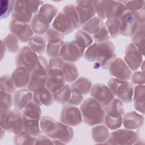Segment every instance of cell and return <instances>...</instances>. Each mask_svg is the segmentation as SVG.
I'll return each instance as SVG.
<instances>
[{"instance_id":"6da1fadb","label":"cell","mask_w":145,"mask_h":145,"mask_svg":"<svg viewBox=\"0 0 145 145\" xmlns=\"http://www.w3.org/2000/svg\"><path fill=\"white\" fill-rule=\"evenodd\" d=\"M80 110L86 124L93 126L104 122L105 112L102 105L92 97L85 100L80 105Z\"/></svg>"},{"instance_id":"7a4b0ae2","label":"cell","mask_w":145,"mask_h":145,"mask_svg":"<svg viewBox=\"0 0 145 145\" xmlns=\"http://www.w3.org/2000/svg\"><path fill=\"white\" fill-rule=\"evenodd\" d=\"M1 127L6 131L18 134L23 131V114L16 109L0 115Z\"/></svg>"},{"instance_id":"3957f363","label":"cell","mask_w":145,"mask_h":145,"mask_svg":"<svg viewBox=\"0 0 145 145\" xmlns=\"http://www.w3.org/2000/svg\"><path fill=\"white\" fill-rule=\"evenodd\" d=\"M108 87L114 96H116L122 103L131 102L134 93V87L131 83L112 78L108 80Z\"/></svg>"},{"instance_id":"277c9868","label":"cell","mask_w":145,"mask_h":145,"mask_svg":"<svg viewBox=\"0 0 145 145\" xmlns=\"http://www.w3.org/2000/svg\"><path fill=\"white\" fill-rule=\"evenodd\" d=\"M96 63L103 69H107L116 58L115 47L110 41L98 42Z\"/></svg>"},{"instance_id":"5b68a950","label":"cell","mask_w":145,"mask_h":145,"mask_svg":"<svg viewBox=\"0 0 145 145\" xmlns=\"http://www.w3.org/2000/svg\"><path fill=\"white\" fill-rule=\"evenodd\" d=\"M139 139V134L130 129H119L111 133L104 144H133Z\"/></svg>"},{"instance_id":"8992f818","label":"cell","mask_w":145,"mask_h":145,"mask_svg":"<svg viewBox=\"0 0 145 145\" xmlns=\"http://www.w3.org/2000/svg\"><path fill=\"white\" fill-rule=\"evenodd\" d=\"M59 120L66 125L76 126L82 122L83 118L79 109L74 105L67 104L62 108Z\"/></svg>"},{"instance_id":"52a82bcc","label":"cell","mask_w":145,"mask_h":145,"mask_svg":"<svg viewBox=\"0 0 145 145\" xmlns=\"http://www.w3.org/2000/svg\"><path fill=\"white\" fill-rule=\"evenodd\" d=\"M84 49L80 48L74 40L64 42L61 50L60 57L66 62H75L84 55Z\"/></svg>"},{"instance_id":"ba28073f","label":"cell","mask_w":145,"mask_h":145,"mask_svg":"<svg viewBox=\"0 0 145 145\" xmlns=\"http://www.w3.org/2000/svg\"><path fill=\"white\" fill-rule=\"evenodd\" d=\"M8 28L12 33L17 37L19 41L26 42L33 36V31L29 24L11 19L8 23Z\"/></svg>"},{"instance_id":"9c48e42d","label":"cell","mask_w":145,"mask_h":145,"mask_svg":"<svg viewBox=\"0 0 145 145\" xmlns=\"http://www.w3.org/2000/svg\"><path fill=\"white\" fill-rule=\"evenodd\" d=\"M91 97L98 101L103 107L107 106L114 98V95L109 88L102 83H96L90 89Z\"/></svg>"},{"instance_id":"30bf717a","label":"cell","mask_w":145,"mask_h":145,"mask_svg":"<svg viewBox=\"0 0 145 145\" xmlns=\"http://www.w3.org/2000/svg\"><path fill=\"white\" fill-rule=\"evenodd\" d=\"M139 23L134 14L126 11L120 18V34L125 36H132L137 31Z\"/></svg>"},{"instance_id":"8fae6325","label":"cell","mask_w":145,"mask_h":145,"mask_svg":"<svg viewBox=\"0 0 145 145\" xmlns=\"http://www.w3.org/2000/svg\"><path fill=\"white\" fill-rule=\"evenodd\" d=\"M143 56L138 48L131 42L126 48L124 61L131 71H135L141 66Z\"/></svg>"},{"instance_id":"7c38bea8","label":"cell","mask_w":145,"mask_h":145,"mask_svg":"<svg viewBox=\"0 0 145 145\" xmlns=\"http://www.w3.org/2000/svg\"><path fill=\"white\" fill-rule=\"evenodd\" d=\"M38 58L37 53L28 46L22 48L15 57V64L17 67H23L31 70Z\"/></svg>"},{"instance_id":"4fadbf2b","label":"cell","mask_w":145,"mask_h":145,"mask_svg":"<svg viewBox=\"0 0 145 145\" xmlns=\"http://www.w3.org/2000/svg\"><path fill=\"white\" fill-rule=\"evenodd\" d=\"M109 72L114 78L120 80L128 81L132 75L131 70L121 58L115 59L109 67Z\"/></svg>"},{"instance_id":"5bb4252c","label":"cell","mask_w":145,"mask_h":145,"mask_svg":"<svg viewBox=\"0 0 145 145\" xmlns=\"http://www.w3.org/2000/svg\"><path fill=\"white\" fill-rule=\"evenodd\" d=\"M47 136L50 139H57L65 144H67L70 143L72 139L74 131L70 126L66 125L61 122H56L54 130L48 134Z\"/></svg>"},{"instance_id":"9a60e30c","label":"cell","mask_w":145,"mask_h":145,"mask_svg":"<svg viewBox=\"0 0 145 145\" xmlns=\"http://www.w3.org/2000/svg\"><path fill=\"white\" fill-rule=\"evenodd\" d=\"M65 84L66 80L61 69H48L45 87L52 93L62 87Z\"/></svg>"},{"instance_id":"2e32d148","label":"cell","mask_w":145,"mask_h":145,"mask_svg":"<svg viewBox=\"0 0 145 145\" xmlns=\"http://www.w3.org/2000/svg\"><path fill=\"white\" fill-rule=\"evenodd\" d=\"M76 10L78 14L80 23L83 25L95 15L93 1H76Z\"/></svg>"},{"instance_id":"e0dca14e","label":"cell","mask_w":145,"mask_h":145,"mask_svg":"<svg viewBox=\"0 0 145 145\" xmlns=\"http://www.w3.org/2000/svg\"><path fill=\"white\" fill-rule=\"evenodd\" d=\"M52 27L64 35L71 33L74 29L70 19L62 11L59 12L53 20Z\"/></svg>"},{"instance_id":"ac0fdd59","label":"cell","mask_w":145,"mask_h":145,"mask_svg":"<svg viewBox=\"0 0 145 145\" xmlns=\"http://www.w3.org/2000/svg\"><path fill=\"white\" fill-rule=\"evenodd\" d=\"M31 75V71L28 69L23 67H17L13 71L11 76L16 88H25L28 87Z\"/></svg>"},{"instance_id":"d6986e66","label":"cell","mask_w":145,"mask_h":145,"mask_svg":"<svg viewBox=\"0 0 145 145\" xmlns=\"http://www.w3.org/2000/svg\"><path fill=\"white\" fill-rule=\"evenodd\" d=\"M11 16L12 19L17 21L28 23L33 16V14L25 6L23 1H16Z\"/></svg>"},{"instance_id":"ffe728a7","label":"cell","mask_w":145,"mask_h":145,"mask_svg":"<svg viewBox=\"0 0 145 145\" xmlns=\"http://www.w3.org/2000/svg\"><path fill=\"white\" fill-rule=\"evenodd\" d=\"M123 116L122 123L127 129H137L142 127L144 123V116L134 111L128 112Z\"/></svg>"},{"instance_id":"44dd1931","label":"cell","mask_w":145,"mask_h":145,"mask_svg":"<svg viewBox=\"0 0 145 145\" xmlns=\"http://www.w3.org/2000/svg\"><path fill=\"white\" fill-rule=\"evenodd\" d=\"M32 93L28 89L22 88L16 91L13 96V105L15 109L18 110H22L27 104L32 100Z\"/></svg>"},{"instance_id":"7402d4cb","label":"cell","mask_w":145,"mask_h":145,"mask_svg":"<svg viewBox=\"0 0 145 145\" xmlns=\"http://www.w3.org/2000/svg\"><path fill=\"white\" fill-rule=\"evenodd\" d=\"M32 95V100L40 106H48L54 102L53 93L45 86L33 91Z\"/></svg>"},{"instance_id":"603a6c76","label":"cell","mask_w":145,"mask_h":145,"mask_svg":"<svg viewBox=\"0 0 145 145\" xmlns=\"http://www.w3.org/2000/svg\"><path fill=\"white\" fill-rule=\"evenodd\" d=\"M50 23L43 15L37 13L34 15L30 22V25L33 32L37 35L45 34L50 28Z\"/></svg>"},{"instance_id":"cb8c5ba5","label":"cell","mask_w":145,"mask_h":145,"mask_svg":"<svg viewBox=\"0 0 145 145\" xmlns=\"http://www.w3.org/2000/svg\"><path fill=\"white\" fill-rule=\"evenodd\" d=\"M23 130L32 136H40L42 133L40 127V119L31 118L23 116Z\"/></svg>"},{"instance_id":"d4e9b609","label":"cell","mask_w":145,"mask_h":145,"mask_svg":"<svg viewBox=\"0 0 145 145\" xmlns=\"http://www.w3.org/2000/svg\"><path fill=\"white\" fill-rule=\"evenodd\" d=\"M92 87V82L88 78L84 76L78 78L71 84L72 91L80 95H86Z\"/></svg>"},{"instance_id":"484cf974","label":"cell","mask_w":145,"mask_h":145,"mask_svg":"<svg viewBox=\"0 0 145 145\" xmlns=\"http://www.w3.org/2000/svg\"><path fill=\"white\" fill-rule=\"evenodd\" d=\"M144 96L145 87L144 84L137 85L134 88L133 96L134 101V108L142 114L144 113Z\"/></svg>"},{"instance_id":"4316f807","label":"cell","mask_w":145,"mask_h":145,"mask_svg":"<svg viewBox=\"0 0 145 145\" xmlns=\"http://www.w3.org/2000/svg\"><path fill=\"white\" fill-rule=\"evenodd\" d=\"M104 109L106 115L112 117H122L125 114L123 103L115 97L107 106L104 108Z\"/></svg>"},{"instance_id":"83f0119b","label":"cell","mask_w":145,"mask_h":145,"mask_svg":"<svg viewBox=\"0 0 145 145\" xmlns=\"http://www.w3.org/2000/svg\"><path fill=\"white\" fill-rule=\"evenodd\" d=\"M108 127L105 125H97L91 129V135L96 143H104L109 137Z\"/></svg>"},{"instance_id":"f1b7e54d","label":"cell","mask_w":145,"mask_h":145,"mask_svg":"<svg viewBox=\"0 0 145 145\" xmlns=\"http://www.w3.org/2000/svg\"><path fill=\"white\" fill-rule=\"evenodd\" d=\"M28 46L36 53L41 55L46 51V41L41 35H34L28 41Z\"/></svg>"},{"instance_id":"f546056e","label":"cell","mask_w":145,"mask_h":145,"mask_svg":"<svg viewBox=\"0 0 145 145\" xmlns=\"http://www.w3.org/2000/svg\"><path fill=\"white\" fill-rule=\"evenodd\" d=\"M66 82L72 83L79 76V72L76 65L72 62H65L62 69Z\"/></svg>"},{"instance_id":"4dcf8cb0","label":"cell","mask_w":145,"mask_h":145,"mask_svg":"<svg viewBox=\"0 0 145 145\" xmlns=\"http://www.w3.org/2000/svg\"><path fill=\"white\" fill-rule=\"evenodd\" d=\"M71 93V86L65 84L62 87L53 93L54 101L60 104H65L70 98Z\"/></svg>"},{"instance_id":"1f68e13d","label":"cell","mask_w":145,"mask_h":145,"mask_svg":"<svg viewBox=\"0 0 145 145\" xmlns=\"http://www.w3.org/2000/svg\"><path fill=\"white\" fill-rule=\"evenodd\" d=\"M104 25L103 21L97 16H94L82 26V30L88 33V34H95Z\"/></svg>"},{"instance_id":"d6a6232c","label":"cell","mask_w":145,"mask_h":145,"mask_svg":"<svg viewBox=\"0 0 145 145\" xmlns=\"http://www.w3.org/2000/svg\"><path fill=\"white\" fill-rule=\"evenodd\" d=\"M144 23L140 24L137 31L132 36L131 41L140 51L142 54L144 55Z\"/></svg>"},{"instance_id":"836d02e7","label":"cell","mask_w":145,"mask_h":145,"mask_svg":"<svg viewBox=\"0 0 145 145\" xmlns=\"http://www.w3.org/2000/svg\"><path fill=\"white\" fill-rule=\"evenodd\" d=\"M41 113L40 105L33 100L30 101L22 110L23 116L31 118L40 119Z\"/></svg>"},{"instance_id":"e575fe53","label":"cell","mask_w":145,"mask_h":145,"mask_svg":"<svg viewBox=\"0 0 145 145\" xmlns=\"http://www.w3.org/2000/svg\"><path fill=\"white\" fill-rule=\"evenodd\" d=\"M48 62L46 58L39 55L38 58L31 70V74L37 75H48Z\"/></svg>"},{"instance_id":"d590c367","label":"cell","mask_w":145,"mask_h":145,"mask_svg":"<svg viewBox=\"0 0 145 145\" xmlns=\"http://www.w3.org/2000/svg\"><path fill=\"white\" fill-rule=\"evenodd\" d=\"M70 19L74 29H79L81 24L80 23L79 18L77 13L75 5L72 4H68L64 6L61 10Z\"/></svg>"},{"instance_id":"8d00e7d4","label":"cell","mask_w":145,"mask_h":145,"mask_svg":"<svg viewBox=\"0 0 145 145\" xmlns=\"http://www.w3.org/2000/svg\"><path fill=\"white\" fill-rule=\"evenodd\" d=\"M74 41L80 48L85 50L92 44L93 39L89 34L80 29L75 33Z\"/></svg>"},{"instance_id":"74e56055","label":"cell","mask_w":145,"mask_h":145,"mask_svg":"<svg viewBox=\"0 0 145 145\" xmlns=\"http://www.w3.org/2000/svg\"><path fill=\"white\" fill-rule=\"evenodd\" d=\"M112 1H93L95 13L102 20L107 18V14Z\"/></svg>"},{"instance_id":"f35d334b","label":"cell","mask_w":145,"mask_h":145,"mask_svg":"<svg viewBox=\"0 0 145 145\" xmlns=\"http://www.w3.org/2000/svg\"><path fill=\"white\" fill-rule=\"evenodd\" d=\"M105 26L109 33L110 37L112 38L116 37L120 34V19L114 16L109 18L105 22Z\"/></svg>"},{"instance_id":"ab89813d","label":"cell","mask_w":145,"mask_h":145,"mask_svg":"<svg viewBox=\"0 0 145 145\" xmlns=\"http://www.w3.org/2000/svg\"><path fill=\"white\" fill-rule=\"evenodd\" d=\"M13 100L10 93L1 91L0 92V115L7 113L11 109Z\"/></svg>"},{"instance_id":"60d3db41","label":"cell","mask_w":145,"mask_h":145,"mask_svg":"<svg viewBox=\"0 0 145 145\" xmlns=\"http://www.w3.org/2000/svg\"><path fill=\"white\" fill-rule=\"evenodd\" d=\"M2 40L9 52L16 53L19 51V39L13 33L8 34Z\"/></svg>"},{"instance_id":"b9f144b4","label":"cell","mask_w":145,"mask_h":145,"mask_svg":"<svg viewBox=\"0 0 145 145\" xmlns=\"http://www.w3.org/2000/svg\"><path fill=\"white\" fill-rule=\"evenodd\" d=\"M56 122L51 117L45 116L40 119V127L42 133L48 135L54 129Z\"/></svg>"},{"instance_id":"7bdbcfd3","label":"cell","mask_w":145,"mask_h":145,"mask_svg":"<svg viewBox=\"0 0 145 145\" xmlns=\"http://www.w3.org/2000/svg\"><path fill=\"white\" fill-rule=\"evenodd\" d=\"M47 80V75H37L31 74V79L28 86V89L31 92L45 87Z\"/></svg>"},{"instance_id":"ee69618b","label":"cell","mask_w":145,"mask_h":145,"mask_svg":"<svg viewBox=\"0 0 145 145\" xmlns=\"http://www.w3.org/2000/svg\"><path fill=\"white\" fill-rule=\"evenodd\" d=\"M36 137L32 136L25 131H22L15 136L13 138L14 143L16 145L23 144H35Z\"/></svg>"},{"instance_id":"f6af8a7d","label":"cell","mask_w":145,"mask_h":145,"mask_svg":"<svg viewBox=\"0 0 145 145\" xmlns=\"http://www.w3.org/2000/svg\"><path fill=\"white\" fill-rule=\"evenodd\" d=\"M39 13L45 16L51 23L58 14V10L56 7L49 3L42 4L40 7Z\"/></svg>"},{"instance_id":"bcb514c9","label":"cell","mask_w":145,"mask_h":145,"mask_svg":"<svg viewBox=\"0 0 145 145\" xmlns=\"http://www.w3.org/2000/svg\"><path fill=\"white\" fill-rule=\"evenodd\" d=\"M15 86L11 76L4 74L1 76V91L8 93H14L16 91Z\"/></svg>"},{"instance_id":"7dc6e473","label":"cell","mask_w":145,"mask_h":145,"mask_svg":"<svg viewBox=\"0 0 145 145\" xmlns=\"http://www.w3.org/2000/svg\"><path fill=\"white\" fill-rule=\"evenodd\" d=\"M16 1H6L2 0L1 1L0 7V16L1 19H6L10 14L12 13Z\"/></svg>"},{"instance_id":"c3c4849f","label":"cell","mask_w":145,"mask_h":145,"mask_svg":"<svg viewBox=\"0 0 145 145\" xmlns=\"http://www.w3.org/2000/svg\"><path fill=\"white\" fill-rule=\"evenodd\" d=\"M64 42L62 41L54 43H48L46 48V53L48 56L50 58L60 57L61 48Z\"/></svg>"},{"instance_id":"681fc988","label":"cell","mask_w":145,"mask_h":145,"mask_svg":"<svg viewBox=\"0 0 145 145\" xmlns=\"http://www.w3.org/2000/svg\"><path fill=\"white\" fill-rule=\"evenodd\" d=\"M44 37L48 43H54L62 41L64 39V35L54 28H50L44 34Z\"/></svg>"},{"instance_id":"f907efd6","label":"cell","mask_w":145,"mask_h":145,"mask_svg":"<svg viewBox=\"0 0 145 145\" xmlns=\"http://www.w3.org/2000/svg\"><path fill=\"white\" fill-rule=\"evenodd\" d=\"M105 125L111 130H116L122 125V117H112L105 115L104 119Z\"/></svg>"},{"instance_id":"816d5d0a","label":"cell","mask_w":145,"mask_h":145,"mask_svg":"<svg viewBox=\"0 0 145 145\" xmlns=\"http://www.w3.org/2000/svg\"><path fill=\"white\" fill-rule=\"evenodd\" d=\"M98 50L97 42L91 44L88 46L84 53V58L89 62H94L96 61Z\"/></svg>"},{"instance_id":"f5cc1de1","label":"cell","mask_w":145,"mask_h":145,"mask_svg":"<svg viewBox=\"0 0 145 145\" xmlns=\"http://www.w3.org/2000/svg\"><path fill=\"white\" fill-rule=\"evenodd\" d=\"M109 39L110 35L105 25H103L101 28L93 35V39L97 43L108 41Z\"/></svg>"},{"instance_id":"db71d44e","label":"cell","mask_w":145,"mask_h":145,"mask_svg":"<svg viewBox=\"0 0 145 145\" xmlns=\"http://www.w3.org/2000/svg\"><path fill=\"white\" fill-rule=\"evenodd\" d=\"M122 2L129 11L133 12L140 10L143 6H144V1H122Z\"/></svg>"},{"instance_id":"11a10c76","label":"cell","mask_w":145,"mask_h":145,"mask_svg":"<svg viewBox=\"0 0 145 145\" xmlns=\"http://www.w3.org/2000/svg\"><path fill=\"white\" fill-rule=\"evenodd\" d=\"M64 61L60 57H56V58H51L49 60L48 62V69H62Z\"/></svg>"},{"instance_id":"9f6ffc18","label":"cell","mask_w":145,"mask_h":145,"mask_svg":"<svg viewBox=\"0 0 145 145\" xmlns=\"http://www.w3.org/2000/svg\"><path fill=\"white\" fill-rule=\"evenodd\" d=\"M131 82L137 85H142L144 83V75L143 71H135L131 76Z\"/></svg>"},{"instance_id":"6f0895ef","label":"cell","mask_w":145,"mask_h":145,"mask_svg":"<svg viewBox=\"0 0 145 145\" xmlns=\"http://www.w3.org/2000/svg\"><path fill=\"white\" fill-rule=\"evenodd\" d=\"M83 101V96L82 95L72 91L71 95L69 101H67V104L71 105H79L82 103Z\"/></svg>"},{"instance_id":"680465c9","label":"cell","mask_w":145,"mask_h":145,"mask_svg":"<svg viewBox=\"0 0 145 145\" xmlns=\"http://www.w3.org/2000/svg\"><path fill=\"white\" fill-rule=\"evenodd\" d=\"M53 144L52 140L47 135H40L36 138L35 144Z\"/></svg>"},{"instance_id":"91938a15","label":"cell","mask_w":145,"mask_h":145,"mask_svg":"<svg viewBox=\"0 0 145 145\" xmlns=\"http://www.w3.org/2000/svg\"><path fill=\"white\" fill-rule=\"evenodd\" d=\"M144 6H143L140 10L133 12L139 24L144 23Z\"/></svg>"},{"instance_id":"94428289","label":"cell","mask_w":145,"mask_h":145,"mask_svg":"<svg viewBox=\"0 0 145 145\" xmlns=\"http://www.w3.org/2000/svg\"><path fill=\"white\" fill-rule=\"evenodd\" d=\"M7 50L6 45L5 44V43L3 42V40H1V59H2L4 55L5 54V53Z\"/></svg>"},{"instance_id":"6125c7cd","label":"cell","mask_w":145,"mask_h":145,"mask_svg":"<svg viewBox=\"0 0 145 145\" xmlns=\"http://www.w3.org/2000/svg\"><path fill=\"white\" fill-rule=\"evenodd\" d=\"M53 144H65L64 143H63L62 142H61V140L57 139H53L52 140Z\"/></svg>"},{"instance_id":"be15d7a7","label":"cell","mask_w":145,"mask_h":145,"mask_svg":"<svg viewBox=\"0 0 145 145\" xmlns=\"http://www.w3.org/2000/svg\"><path fill=\"white\" fill-rule=\"evenodd\" d=\"M1 139H2V138H3V137L5 135V130L3 129V128H2V127H1Z\"/></svg>"}]
</instances>
